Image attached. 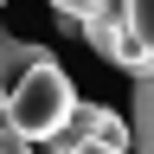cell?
Segmentation results:
<instances>
[{"mask_svg":"<svg viewBox=\"0 0 154 154\" xmlns=\"http://www.w3.org/2000/svg\"><path fill=\"white\" fill-rule=\"evenodd\" d=\"M71 116H77V90H71V77L58 71V58H45V64L7 96V122H13V135H26L32 148H51L58 135L71 128Z\"/></svg>","mask_w":154,"mask_h":154,"instance_id":"obj_1","label":"cell"},{"mask_svg":"<svg viewBox=\"0 0 154 154\" xmlns=\"http://www.w3.org/2000/svg\"><path fill=\"white\" fill-rule=\"evenodd\" d=\"M58 26H77L90 38V51H103L116 71L135 77V84L154 71V58L141 51V38L128 26V0H58Z\"/></svg>","mask_w":154,"mask_h":154,"instance_id":"obj_2","label":"cell"},{"mask_svg":"<svg viewBox=\"0 0 154 154\" xmlns=\"http://www.w3.org/2000/svg\"><path fill=\"white\" fill-rule=\"evenodd\" d=\"M135 154H154V71L135 84Z\"/></svg>","mask_w":154,"mask_h":154,"instance_id":"obj_3","label":"cell"},{"mask_svg":"<svg viewBox=\"0 0 154 154\" xmlns=\"http://www.w3.org/2000/svg\"><path fill=\"white\" fill-rule=\"evenodd\" d=\"M128 26H135V38H141V51L154 58V0H128Z\"/></svg>","mask_w":154,"mask_h":154,"instance_id":"obj_4","label":"cell"},{"mask_svg":"<svg viewBox=\"0 0 154 154\" xmlns=\"http://www.w3.org/2000/svg\"><path fill=\"white\" fill-rule=\"evenodd\" d=\"M0 154H38V148L26 141V135H13V128H7V135H0Z\"/></svg>","mask_w":154,"mask_h":154,"instance_id":"obj_5","label":"cell"},{"mask_svg":"<svg viewBox=\"0 0 154 154\" xmlns=\"http://www.w3.org/2000/svg\"><path fill=\"white\" fill-rule=\"evenodd\" d=\"M77 154H116V148H96V141H90V148H77Z\"/></svg>","mask_w":154,"mask_h":154,"instance_id":"obj_6","label":"cell"}]
</instances>
